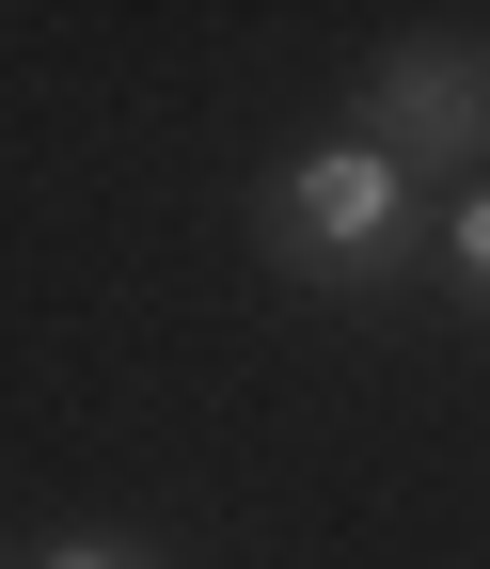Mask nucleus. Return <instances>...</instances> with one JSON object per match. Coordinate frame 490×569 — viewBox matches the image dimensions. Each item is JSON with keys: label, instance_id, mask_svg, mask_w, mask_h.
<instances>
[{"label": "nucleus", "instance_id": "f257e3e1", "mask_svg": "<svg viewBox=\"0 0 490 569\" xmlns=\"http://www.w3.org/2000/svg\"><path fill=\"white\" fill-rule=\"evenodd\" d=\"M286 206H301V238H317V253H380V238H396V206H411V190H396V142H317Z\"/></svg>", "mask_w": 490, "mask_h": 569}, {"label": "nucleus", "instance_id": "f03ea898", "mask_svg": "<svg viewBox=\"0 0 490 569\" xmlns=\"http://www.w3.org/2000/svg\"><path fill=\"white\" fill-rule=\"evenodd\" d=\"M459 269H474V284H490V190H474V206H459Z\"/></svg>", "mask_w": 490, "mask_h": 569}, {"label": "nucleus", "instance_id": "7ed1b4c3", "mask_svg": "<svg viewBox=\"0 0 490 569\" xmlns=\"http://www.w3.org/2000/svg\"><path fill=\"white\" fill-rule=\"evenodd\" d=\"M48 569H127V553H48Z\"/></svg>", "mask_w": 490, "mask_h": 569}]
</instances>
